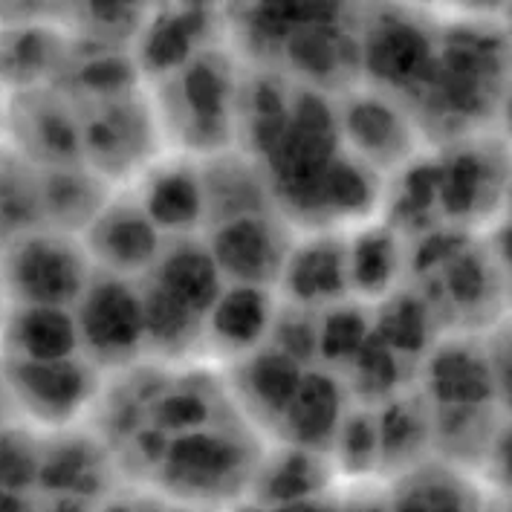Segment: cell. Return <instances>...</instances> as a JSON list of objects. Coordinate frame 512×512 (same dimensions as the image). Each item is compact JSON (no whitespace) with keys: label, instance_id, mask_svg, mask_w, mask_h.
I'll return each instance as SVG.
<instances>
[{"label":"cell","instance_id":"cell-1","mask_svg":"<svg viewBox=\"0 0 512 512\" xmlns=\"http://www.w3.org/2000/svg\"><path fill=\"white\" fill-rule=\"evenodd\" d=\"M241 70L229 41H217L174 73L145 84L165 154L206 160L235 148Z\"/></svg>","mask_w":512,"mask_h":512},{"label":"cell","instance_id":"cell-2","mask_svg":"<svg viewBox=\"0 0 512 512\" xmlns=\"http://www.w3.org/2000/svg\"><path fill=\"white\" fill-rule=\"evenodd\" d=\"M267 440L246 420L206 426L165 440L148 495L191 510L220 512L246 501Z\"/></svg>","mask_w":512,"mask_h":512},{"label":"cell","instance_id":"cell-3","mask_svg":"<svg viewBox=\"0 0 512 512\" xmlns=\"http://www.w3.org/2000/svg\"><path fill=\"white\" fill-rule=\"evenodd\" d=\"M437 226L466 235H486L501 220L510 186V157L498 136L432 148Z\"/></svg>","mask_w":512,"mask_h":512},{"label":"cell","instance_id":"cell-4","mask_svg":"<svg viewBox=\"0 0 512 512\" xmlns=\"http://www.w3.org/2000/svg\"><path fill=\"white\" fill-rule=\"evenodd\" d=\"M76 108L84 168L113 189L131 186L148 165L165 154L145 84L122 96L76 102Z\"/></svg>","mask_w":512,"mask_h":512},{"label":"cell","instance_id":"cell-5","mask_svg":"<svg viewBox=\"0 0 512 512\" xmlns=\"http://www.w3.org/2000/svg\"><path fill=\"white\" fill-rule=\"evenodd\" d=\"M93 264L79 238L35 229L3 243L0 296L6 307L73 310L87 290Z\"/></svg>","mask_w":512,"mask_h":512},{"label":"cell","instance_id":"cell-6","mask_svg":"<svg viewBox=\"0 0 512 512\" xmlns=\"http://www.w3.org/2000/svg\"><path fill=\"white\" fill-rule=\"evenodd\" d=\"M489 333H443L434 339L414 377V388L432 408L510 405V356H504V327L495 336L498 345H492Z\"/></svg>","mask_w":512,"mask_h":512},{"label":"cell","instance_id":"cell-7","mask_svg":"<svg viewBox=\"0 0 512 512\" xmlns=\"http://www.w3.org/2000/svg\"><path fill=\"white\" fill-rule=\"evenodd\" d=\"M0 371L18 420L41 434L84 426L105 382L81 353L55 362L0 356Z\"/></svg>","mask_w":512,"mask_h":512},{"label":"cell","instance_id":"cell-8","mask_svg":"<svg viewBox=\"0 0 512 512\" xmlns=\"http://www.w3.org/2000/svg\"><path fill=\"white\" fill-rule=\"evenodd\" d=\"M81 356L105 377L145 359L142 304L131 278L93 270L87 290L73 307Z\"/></svg>","mask_w":512,"mask_h":512},{"label":"cell","instance_id":"cell-9","mask_svg":"<svg viewBox=\"0 0 512 512\" xmlns=\"http://www.w3.org/2000/svg\"><path fill=\"white\" fill-rule=\"evenodd\" d=\"M3 145L38 171L79 168L84 157L76 102L55 84L6 93Z\"/></svg>","mask_w":512,"mask_h":512},{"label":"cell","instance_id":"cell-10","mask_svg":"<svg viewBox=\"0 0 512 512\" xmlns=\"http://www.w3.org/2000/svg\"><path fill=\"white\" fill-rule=\"evenodd\" d=\"M333 99L345 151L385 183L417 154L426 151L417 125L394 99L362 84Z\"/></svg>","mask_w":512,"mask_h":512},{"label":"cell","instance_id":"cell-11","mask_svg":"<svg viewBox=\"0 0 512 512\" xmlns=\"http://www.w3.org/2000/svg\"><path fill=\"white\" fill-rule=\"evenodd\" d=\"M203 243L215 261L223 284L235 287H278V278L296 243L293 226L278 215H249L203 232Z\"/></svg>","mask_w":512,"mask_h":512},{"label":"cell","instance_id":"cell-12","mask_svg":"<svg viewBox=\"0 0 512 512\" xmlns=\"http://www.w3.org/2000/svg\"><path fill=\"white\" fill-rule=\"evenodd\" d=\"M81 246L93 270L139 281L160 258L165 238L142 212L131 186L116 189L105 209L81 232Z\"/></svg>","mask_w":512,"mask_h":512},{"label":"cell","instance_id":"cell-13","mask_svg":"<svg viewBox=\"0 0 512 512\" xmlns=\"http://www.w3.org/2000/svg\"><path fill=\"white\" fill-rule=\"evenodd\" d=\"M217 41H226V18L220 9L186 3L148 9L131 55L142 84L162 79Z\"/></svg>","mask_w":512,"mask_h":512},{"label":"cell","instance_id":"cell-14","mask_svg":"<svg viewBox=\"0 0 512 512\" xmlns=\"http://www.w3.org/2000/svg\"><path fill=\"white\" fill-rule=\"evenodd\" d=\"M304 371L307 368L301 362L278 351L270 342L261 345L258 351L246 353L243 359L223 365L229 394L243 414V420L267 443L272 440L287 403L293 400Z\"/></svg>","mask_w":512,"mask_h":512},{"label":"cell","instance_id":"cell-15","mask_svg":"<svg viewBox=\"0 0 512 512\" xmlns=\"http://www.w3.org/2000/svg\"><path fill=\"white\" fill-rule=\"evenodd\" d=\"M116 463L108 446L87 426L41 437L38 489L41 495H73L105 501L116 486Z\"/></svg>","mask_w":512,"mask_h":512},{"label":"cell","instance_id":"cell-16","mask_svg":"<svg viewBox=\"0 0 512 512\" xmlns=\"http://www.w3.org/2000/svg\"><path fill=\"white\" fill-rule=\"evenodd\" d=\"M275 298L301 310L319 313L345 298L348 290V235L345 232H310L296 235L290 258L278 278Z\"/></svg>","mask_w":512,"mask_h":512},{"label":"cell","instance_id":"cell-17","mask_svg":"<svg viewBox=\"0 0 512 512\" xmlns=\"http://www.w3.org/2000/svg\"><path fill=\"white\" fill-rule=\"evenodd\" d=\"M131 191L162 238H186L203 232V189L197 160L183 154H162L136 177Z\"/></svg>","mask_w":512,"mask_h":512},{"label":"cell","instance_id":"cell-18","mask_svg":"<svg viewBox=\"0 0 512 512\" xmlns=\"http://www.w3.org/2000/svg\"><path fill=\"white\" fill-rule=\"evenodd\" d=\"M348 408H351V394L342 377L322 365H313L304 371L270 443H287L327 455Z\"/></svg>","mask_w":512,"mask_h":512},{"label":"cell","instance_id":"cell-19","mask_svg":"<svg viewBox=\"0 0 512 512\" xmlns=\"http://www.w3.org/2000/svg\"><path fill=\"white\" fill-rule=\"evenodd\" d=\"M275 310H278V298L272 290L226 284L212 313L206 316L203 362L223 368L267 345Z\"/></svg>","mask_w":512,"mask_h":512},{"label":"cell","instance_id":"cell-20","mask_svg":"<svg viewBox=\"0 0 512 512\" xmlns=\"http://www.w3.org/2000/svg\"><path fill=\"white\" fill-rule=\"evenodd\" d=\"M70 55L64 21L27 18L0 24V87L6 93L55 84Z\"/></svg>","mask_w":512,"mask_h":512},{"label":"cell","instance_id":"cell-21","mask_svg":"<svg viewBox=\"0 0 512 512\" xmlns=\"http://www.w3.org/2000/svg\"><path fill=\"white\" fill-rule=\"evenodd\" d=\"M197 165H200V189H203V232L238 217L275 212L270 183L261 165L246 157L243 151L232 148L215 157L197 160Z\"/></svg>","mask_w":512,"mask_h":512},{"label":"cell","instance_id":"cell-22","mask_svg":"<svg viewBox=\"0 0 512 512\" xmlns=\"http://www.w3.org/2000/svg\"><path fill=\"white\" fill-rule=\"evenodd\" d=\"M336 472L327 455L307 452L287 443H267L252 484L246 492L249 507H281L330 495Z\"/></svg>","mask_w":512,"mask_h":512},{"label":"cell","instance_id":"cell-23","mask_svg":"<svg viewBox=\"0 0 512 512\" xmlns=\"http://www.w3.org/2000/svg\"><path fill=\"white\" fill-rule=\"evenodd\" d=\"M377 434V478L385 484L432 460V408L414 385L377 405Z\"/></svg>","mask_w":512,"mask_h":512},{"label":"cell","instance_id":"cell-24","mask_svg":"<svg viewBox=\"0 0 512 512\" xmlns=\"http://www.w3.org/2000/svg\"><path fill=\"white\" fill-rule=\"evenodd\" d=\"M348 235V290L368 307L405 284V241L382 220L356 226Z\"/></svg>","mask_w":512,"mask_h":512},{"label":"cell","instance_id":"cell-25","mask_svg":"<svg viewBox=\"0 0 512 512\" xmlns=\"http://www.w3.org/2000/svg\"><path fill=\"white\" fill-rule=\"evenodd\" d=\"M142 281H148V284L165 290L168 296L183 301L203 319L212 313L215 301L226 287L206 243H203V235L165 238L160 258L142 275Z\"/></svg>","mask_w":512,"mask_h":512},{"label":"cell","instance_id":"cell-26","mask_svg":"<svg viewBox=\"0 0 512 512\" xmlns=\"http://www.w3.org/2000/svg\"><path fill=\"white\" fill-rule=\"evenodd\" d=\"M388 498L391 512H486V492L475 478L434 458L388 481Z\"/></svg>","mask_w":512,"mask_h":512},{"label":"cell","instance_id":"cell-27","mask_svg":"<svg viewBox=\"0 0 512 512\" xmlns=\"http://www.w3.org/2000/svg\"><path fill=\"white\" fill-rule=\"evenodd\" d=\"M79 353V330L73 310L6 307L0 322V356L55 362Z\"/></svg>","mask_w":512,"mask_h":512},{"label":"cell","instance_id":"cell-28","mask_svg":"<svg viewBox=\"0 0 512 512\" xmlns=\"http://www.w3.org/2000/svg\"><path fill=\"white\" fill-rule=\"evenodd\" d=\"M113 191H116L113 186H108L93 171H87L84 165L41 171L44 229L81 238V232L93 223V217L105 209Z\"/></svg>","mask_w":512,"mask_h":512},{"label":"cell","instance_id":"cell-29","mask_svg":"<svg viewBox=\"0 0 512 512\" xmlns=\"http://www.w3.org/2000/svg\"><path fill=\"white\" fill-rule=\"evenodd\" d=\"M44 229L41 171L0 142V238L3 243Z\"/></svg>","mask_w":512,"mask_h":512},{"label":"cell","instance_id":"cell-30","mask_svg":"<svg viewBox=\"0 0 512 512\" xmlns=\"http://www.w3.org/2000/svg\"><path fill=\"white\" fill-rule=\"evenodd\" d=\"M371 336V307L345 298L316 316V365L342 374Z\"/></svg>","mask_w":512,"mask_h":512},{"label":"cell","instance_id":"cell-31","mask_svg":"<svg viewBox=\"0 0 512 512\" xmlns=\"http://www.w3.org/2000/svg\"><path fill=\"white\" fill-rule=\"evenodd\" d=\"M41 437L21 420L0 426V492L32 495L38 489Z\"/></svg>","mask_w":512,"mask_h":512},{"label":"cell","instance_id":"cell-32","mask_svg":"<svg viewBox=\"0 0 512 512\" xmlns=\"http://www.w3.org/2000/svg\"><path fill=\"white\" fill-rule=\"evenodd\" d=\"M0 512H38V501L32 495L0 492Z\"/></svg>","mask_w":512,"mask_h":512},{"label":"cell","instance_id":"cell-33","mask_svg":"<svg viewBox=\"0 0 512 512\" xmlns=\"http://www.w3.org/2000/svg\"><path fill=\"white\" fill-rule=\"evenodd\" d=\"M18 414H15V405L9 400V391H6V382H3V371H0V426L3 423H15Z\"/></svg>","mask_w":512,"mask_h":512},{"label":"cell","instance_id":"cell-34","mask_svg":"<svg viewBox=\"0 0 512 512\" xmlns=\"http://www.w3.org/2000/svg\"><path fill=\"white\" fill-rule=\"evenodd\" d=\"M151 512H203V510H191V507H180V504H171V501H162L154 495V504H151Z\"/></svg>","mask_w":512,"mask_h":512},{"label":"cell","instance_id":"cell-35","mask_svg":"<svg viewBox=\"0 0 512 512\" xmlns=\"http://www.w3.org/2000/svg\"><path fill=\"white\" fill-rule=\"evenodd\" d=\"M3 116H6V90L0 87V142H3Z\"/></svg>","mask_w":512,"mask_h":512},{"label":"cell","instance_id":"cell-36","mask_svg":"<svg viewBox=\"0 0 512 512\" xmlns=\"http://www.w3.org/2000/svg\"><path fill=\"white\" fill-rule=\"evenodd\" d=\"M0 252H3V238H0Z\"/></svg>","mask_w":512,"mask_h":512}]
</instances>
